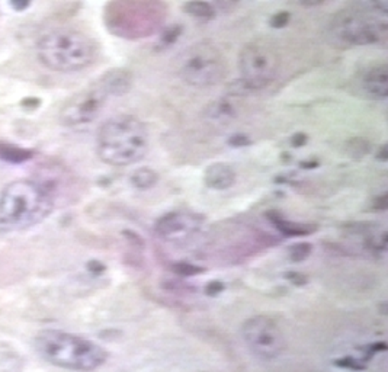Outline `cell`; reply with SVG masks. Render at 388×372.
<instances>
[{"mask_svg": "<svg viewBox=\"0 0 388 372\" xmlns=\"http://www.w3.org/2000/svg\"><path fill=\"white\" fill-rule=\"evenodd\" d=\"M54 195L50 186L18 179L0 192V234L30 230L51 216Z\"/></svg>", "mask_w": 388, "mask_h": 372, "instance_id": "6da1fadb", "label": "cell"}, {"mask_svg": "<svg viewBox=\"0 0 388 372\" xmlns=\"http://www.w3.org/2000/svg\"><path fill=\"white\" fill-rule=\"evenodd\" d=\"M150 147L147 127L132 115H117L105 121L96 136V153L109 166L125 168L140 162Z\"/></svg>", "mask_w": 388, "mask_h": 372, "instance_id": "7a4b0ae2", "label": "cell"}, {"mask_svg": "<svg viewBox=\"0 0 388 372\" xmlns=\"http://www.w3.org/2000/svg\"><path fill=\"white\" fill-rule=\"evenodd\" d=\"M34 344L44 361L69 371L91 372L101 368L108 359V352L101 344L63 330H41L35 336Z\"/></svg>", "mask_w": 388, "mask_h": 372, "instance_id": "3957f363", "label": "cell"}, {"mask_svg": "<svg viewBox=\"0 0 388 372\" xmlns=\"http://www.w3.org/2000/svg\"><path fill=\"white\" fill-rule=\"evenodd\" d=\"M95 41L73 28H57L44 34L35 45L38 62L48 70L73 73L88 69L96 60Z\"/></svg>", "mask_w": 388, "mask_h": 372, "instance_id": "277c9868", "label": "cell"}, {"mask_svg": "<svg viewBox=\"0 0 388 372\" xmlns=\"http://www.w3.org/2000/svg\"><path fill=\"white\" fill-rule=\"evenodd\" d=\"M387 2H380L341 11L330 23V34L348 47L384 44L388 28L387 21L380 15H387Z\"/></svg>", "mask_w": 388, "mask_h": 372, "instance_id": "5b68a950", "label": "cell"}, {"mask_svg": "<svg viewBox=\"0 0 388 372\" xmlns=\"http://www.w3.org/2000/svg\"><path fill=\"white\" fill-rule=\"evenodd\" d=\"M166 13L161 2H113L105 8V23L120 38L142 40L157 33Z\"/></svg>", "mask_w": 388, "mask_h": 372, "instance_id": "8992f818", "label": "cell"}, {"mask_svg": "<svg viewBox=\"0 0 388 372\" xmlns=\"http://www.w3.org/2000/svg\"><path fill=\"white\" fill-rule=\"evenodd\" d=\"M178 74L182 81L198 89L218 85L226 76V63L219 50L210 41H200L178 56Z\"/></svg>", "mask_w": 388, "mask_h": 372, "instance_id": "52a82bcc", "label": "cell"}, {"mask_svg": "<svg viewBox=\"0 0 388 372\" xmlns=\"http://www.w3.org/2000/svg\"><path fill=\"white\" fill-rule=\"evenodd\" d=\"M241 82L247 89L261 91L272 85L280 74L281 56L269 41L258 40L246 44L239 56Z\"/></svg>", "mask_w": 388, "mask_h": 372, "instance_id": "ba28073f", "label": "cell"}, {"mask_svg": "<svg viewBox=\"0 0 388 372\" xmlns=\"http://www.w3.org/2000/svg\"><path fill=\"white\" fill-rule=\"evenodd\" d=\"M240 333L249 352L261 361H273L280 358L287 348L283 329L270 315L266 314L249 317L241 325Z\"/></svg>", "mask_w": 388, "mask_h": 372, "instance_id": "9c48e42d", "label": "cell"}, {"mask_svg": "<svg viewBox=\"0 0 388 372\" xmlns=\"http://www.w3.org/2000/svg\"><path fill=\"white\" fill-rule=\"evenodd\" d=\"M106 92L99 83L73 95L60 111V121L70 128H79L92 124L105 108Z\"/></svg>", "mask_w": 388, "mask_h": 372, "instance_id": "30bf717a", "label": "cell"}, {"mask_svg": "<svg viewBox=\"0 0 388 372\" xmlns=\"http://www.w3.org/2000/svg\"><path fill=\"white\" fill-rule=\"evenodd\" d=\"M204 224V217L190 211H172L157 220L154 231L166 242L182 243L195 236Z\"/></svg>", "mask_w": 388, "mask_h": 372, "instance_id": "8fae6325", "label": "cell"}, {"mask_svg": "<svg viewBox=\"0 0 388 372\" xmlns=\"http://www.w3.org/2000/svg\"><path fill=\"white\" fill-rule=\"evenodd\" d=\"M358 89L365 98L384 100L388 95V67L375 64L365 69L358 79Z\"/></svg>", "mask_w": 388, "mask_h": 372, "instance_id": "7c38bea8", "label": "cell"}, {"mask_svg": "<svg viewBox=\"0 0 388 372\" xmlns=\"http://www.w3.org/2000/svg\"><path fill=\"white\" fill-rule=\"evenodd\" d=\"M237 179V175L234 169L223 162H217L212 163L207 168L204 173V182L211 190L215 191H224L229 190L230 186L234 185Z\"/></svg>", "mask_w": 388, "mask_h": 372, "instance_id": "4fadbf2b", "label": "cell"}, {"mask_svg": "<svg viewBox=\"0 0 388 372\" xmlns=\"http://www.w3.org/2000/svg\"><path fill=\"white\" fill-rule=\"evenodd\" d=\"M98 83L108 96H122L132 86V74L124 69H114L105 73Z\"/></svg>", "mask_w": 388, "mask_h": 372, "instance_id": "5bb4252c", "label": "cell"}, {"mask_svg": "<svg viewBox=\"0 0 388 372\" xmlns=\"http://www.w3.org/2000/svg\"><path fill=\"white\" fill-rule=\"evenodd\" d=\"M33 157V151L11 144H0V158L9 163H23Z\"/></svg>", "mask_w": 388, "mask_h": 372, "instance_id": "9a60e30c", "label": "cell"}, {"mask_svg": "<svg viewBox=\"0 0 388 372\" xmlns=\"http://www.w3.org/2000/svg\"><path fill=\"white\" fill-rule=\"evenodd\" d=\"M183 11L198 19H212L215 16V8L208 2H188L183 5Z\"/></svg>", "mask_w": 388, "mask_h": 372, "instance_id": "2e32d148", "label": "cell"}, {"mask_svg": "<svg viewBox=\"0 0 388 372\" xmlns=\"http://www.w3.org/2000/svg\"><path fill=\"white\" fill-rule=\"evenodd\" d=\"M131 182L137 188H152L157 183V173L152 169H138L134 172V175L131 176Z\"/></svg>", "mask_w": 388, "mask_h": 372, "instance_id": "e0dca14e", "label": "cell"}, {"mask_svg": "<svg viewBox=\"0 0 388 372\" xmlns=\"http://www.w3.org/2000/svg\"><path fill=\"white\" fill-rule=\"evenodd\" d=\"M276 226H278L280 230H283L287 234L295 236V234H310L312 230H314V227H309V226H302V224H294L291 221L287 220H280L275 221Z\"/></svg>", "mask_w": 388, "mask_h": 372, "instance_id": "ac0fdd59", "label": "cell"}, {"mask_svg": "<svg viewBox=\"0 0 388 372\" xmlns=\"http://www.w3.org/2000/svg\"><path fill=\"white\" fill-rule=\"evenodd\" d=\"M309 253H310V246H307L306 243H299L291 249V256L294 260L306 259L309 256Z\"/></svg>", "mask_w": 388, "mask_h": 372, "instance_id": "d6986e66", "label": "cell"}, {"mask_svg": "<svg viewBox=\"0 0 388 372\" xmlns=\"http://www.w3.org/2000/svg\"><path fill=\"white\" fill-rule=\"evenodd\" d=\"M288 19H290V15L288 13H285V12H280L278 15H275L273 18H272V26H276V28H283V26H285L287 25V22H288Z\"/></svg>", "mask_w": 388, "mask_h": 372, "instance_id": "ffe728a7", "label": "cell"}]
</instances>
